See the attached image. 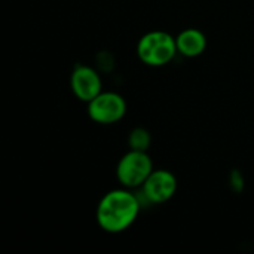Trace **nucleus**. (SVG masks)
I'll use <instances>...</instances> for the list:
<instances>
[{
  "label": "nucleus",
  "mask_w": 254,
  "mask_h": 254,
  "mask_svg": "<svg viewBox=\"0 0 254 254\" xmlns=\"http://www.w3.org/2000/svg\"><path fill=\"white\" fill-rule=\"evenodd\" d=\"M140 204L128 190H112L103 196L97 208L98 225L110 234H118L129 228L137 219Z\"/></svg>",
  "instance_id": "nucleus-1"
},
{
  "label": "nucleus",
  "mask_w": 254,
  "mask_h": 254,
  "mask_svg": "<svg viewBox=\"0 0 254 254\" xmlns=\"http://www.w3.org/2000/svg\"><path fill=\"white\" fill-rule=\"evenodd\" d=\"M177 51L176 39L165 31H150L144 34L137 46L140 60L152 67H161L168 64Z\"/></svg>",
  "instance_id": "nucleus-2"
},
{
  "label": "nucleus",
  "mask_w": 254,
  "mask_h": 254,
  "mask_svg": "<svg viewBox=\"0 0 254 254\" xmlns=\"http://www.w3.org/2000/svg\"><path fill=\"white\" fill-rule=\"evenodd\" d=\"M152 161L144 150H134L124 155L118 164V179L125 188H138L152 174Z\"/></svg>",
  "instance_id": "nucleus-3"
},
{
  "label": "nucleus",
  "mask_w": 254,
  "mask_h": 254,
  "mask_svg": "<svg viewBox=\"0 0 254 254\" xmlns=\"http://www.w3.org/2000/svg\"><path fill=\"white\" fill-rule=\"evenodd\" d=\"M127 112L125 100L115 92H100L88 103V113L97 124H113L124 118Z\"/></svg>",
  "instance_id": "nucleus-4"
},
{
  "label": "nucleus",
  "mask_w": 254,
  "mask_h": 254,
  "mask_svg": "<svg viewBox=\"0 0 254 254\" xmlns=\"http://www.w3.org/2000/svg\"><path fill=\"white\" fill-rule=\"evenodd\" d=\"M177 189L176 177L165 170L152 171L147 180L143 183V193L144 196L155 204L165 202L173 198Z\"/></svg>",
  "instance_id": "nucleus-5"
},
{
  "label": "nucleus",
  "mask_w": 254,
  "mask_h": 254,
  "mask_svg": "<svg viewBox=\"0 0 254 254\" xmlns=\"http://www.w3.org/2000/svg\"><path fill=\"white\" fill-rule=\"evenodd\" d=\"M71 91L82 100L89 103L101 92V79L95 68L89 65H77L71 73Z\"/></svg>",
  "instance_id": "nucleus-6"
},
{
  "label": "nucleus",
  "mask_w": 254,
  "mask_h": 254,
  "mask_svg": "<svg viewBox=\"0 0 254 254\" xmlns=\"http://www.w3.org/2000/svg\"><path fill=\"white\" fill-rule=\"evenodd\" d=\"M176 43H177V51L182 55L189 57V58L201 55L207 48V39H205L204 33L199 30H195V28L183 30L177 36Z\"/></svg>",
  "instance_id": "nucleus-7"
},
{
  "label": "nucleus",
  "mask_w": 254,
  "mask_h": 254,
  "mask_svg": "<svg viewBox=\"0 0 254 254\" xmlns=\"http://www.w3.org/2000/svg\"><path fill=\"white\" fill-rule=\"evenodd\" d=\"M150 144V135L146 129L143 128H135L131 134H129V146L134 150H144L149 147Z\"/></svg>",
  "instance_id": "nucleus-8"
}]
</instances>
